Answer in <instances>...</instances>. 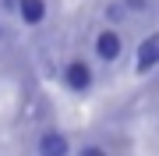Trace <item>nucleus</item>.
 Instances as JSON below:
<instances>
[{
    "label": "nucleus",
    "instance_id": "obj_1",
    "mask_svg": "<svg viewBox=\"0 0 159 156\" xmlns=\"http://www.w3.org/2000/svg\"><path fill=\"white\" fill-rule=\"evenodd\" d=\"M96 53L102 60H117L120 57V35L117 32H99L96 35Z\"/></svg>",
    "mask_w": 159,
    "mask_h": 156
},
{
    "label": "nucleus",
    "instance_id": "obj_2",
    "mask_svg": "<svg viewBox=\"0 0 159 156\" xmlns=\"http://www.w3.org/2000/svg\"><path fill=\"white\" fill-rule=\"evenodd\" d=\"M39 156H67V139L57 131H46L39 139Z\"/></svg>",
    "mask_w": 159,
    "mask_h": 156
},
{
    "label": "nucleus",
    "instance_id": "obj_3",
    "mask_svg": "<svg viewBox=\"0 0 159 156\" xmlns=\"http://www.w3.org/2000/svg\"><path fill=\"white\" fill-rule=\"evenodd\" d=\"M67 85H71V89H78V92L92 85V71H89V64H81V60L67 64Z\"/></svg>",
    "mask_w": 159,
    "mask_h": 156
},
{
    "label": "nucleus",
    "instance_id": "obj_4",
    "mask_svg": "<svg viewBox=\"0 0 159 156\" xmlns=\"http://www.w3.org/2000/svg\"><path fill=\"white\" fill-rule=\"evenodd\" d=\"M18 14L29 25H39L46 18V0H18Z\"/></svg>",
    "mask_w": 159,
    "mask_h": 156
},
{
    "label": "nucleus",
    "instance_id": "obj_5",
    "mask_svg": "<svg viewBox=\"0 0 159 156\" xmlns=\"http://www.w3.org/2000/svg\"><path fill=\"white\" fill-rule=\"evenodd\" d=\"M156 57H159V43H156V35H148L142 43V50H138V71H152Z\"/></svg>",
    "mask_w": 159,
    "mask_h": 156
},
{
    "label": "nucleus",
    "instance_id": "obj_6",
    "mask_svg": "<svg viewBox=\"0 0 159 156\" xmlns=\"http://www.w3.org/2000/svg\"><path fill=\"white\" fill-rule=\"evenodd\" d=\"M78 156H106V153H102V149H99V145H85V149H81Z\"/></svg>",
    "mask_w": 159,
    "mask_h": 156
}]
</instances>
